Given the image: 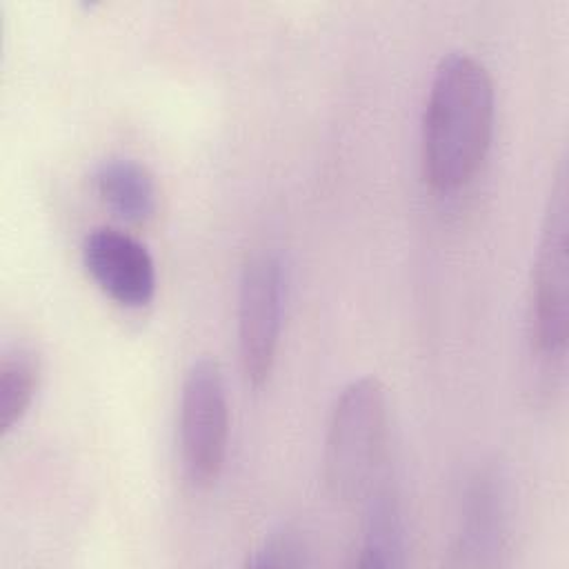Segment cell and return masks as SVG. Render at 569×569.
I'll return each mask as SVG.
<instances>
[{"instance_id": "cell-1", "label": "cell", "mask_w": 569, "mask_h": 569, "mask_svg": "<svg viewBox=\"0 0 569 569\" xmlns=\"http://www.w3.org/2000/svg\"><path fill=\"white\" fill-rule=\"evenodd\" d=\"M496 116L487 67L465 51L438 62L420 122L422 178L436 191H456L482 169Z\"/></svg>"}, {"instance_id": "cell-2", "label": "cell", "mask_w": 569, "mask_h": 569, "mask_svg": "<svg viewBox=\"0 0 569 569\" xmlns=\"http://www.w3.org/2000/svg\"><path fill=\"white\" fill-rule=\"evenodd\" d=\"M389 436V400L385 385L356 378L340 389L327 422L325 482L340 500L367 498L382 480Z\"/></svg>"}, {"instance_id": "cell-3", "label": "cell", "mask_w": 569, "mask_h": 569, "mask_svg": "<svg viewBox=\"0 0 569 569\" xmlns=\"http://www.w3.org/2000/svg\"><path fill=\"white\" fill-rule=\"evenodd\" d=\"M567 171L560 164L545 209L529 287V345L542 367H562L569 336Z\"/></svg>"}, {"instance_id": "cell-4", "label": "cell", "mask_w": 569, "mask_h": 569, "mask_svg": "<svg viewBox=\"0 0 569 569\" xmlns=\"http://www.w3.org/2000/svg\"><path fill=\"white\" fill-rule=\"evenodd\" d=\"M180 458L196 487L218 480L229 445V400L216 360L198 358L184 373L180 389Z\"/></svg>"}, {"instance_id": "cell-5", "label": "cell", "mask_w": 569, "mask_h": 569, "mask_svg": "<svg viewBox=\"0 0 569 569\" xmlns=\"http://www.w3.org/2000/svg\"><path fill=\"white\" fill-rule=\"evenodd\" d=\"M282 313V262L269 251H258L247 258L238 287V351L244 378L253 387L264 385L273 371Z\"/></svg>"}, {"instance_id": "cell-6", "label": "cell", "mask_w": 569, "mask_h": 569, "mask_svg": "<svg viewBox=\"0 0 569 569\" xmlns=\"http://www.w3.org/2000/svg\"><path fill=\"white\" fill-rule=\"evenodd\" d=\"M80 253L91 280L120 307L142 309L153 300L156 264L138 238L98 227L84 236Z\"/></svg>"}, {"instance_id": "cell-7", "label": "cell", "mask_w": 569, "mask_h": 569, "mask_svg": "<svg viewBox=\"0 0 569 569\" xmlns=\"http://www.w3.org/2000/svg\"><path fill=\"white\" fill-rule=\"evenodd\" d=\"M509 540L507 487L493 471H482L469 485L456 540V562L471 567L498 565Z\"/></svg>"}, {"instance_id": "cell-8", "label": "cell", "mask_w": 569, "mask_h": 569, "mask_svg": "<svg viewBox=\"0 0 569 569\" xmlns=\"http://www.w3.org/2000/svg\"><path fill=\"white\" fill-rule=\"evenodd\" d=\"M405 549L407 533L398 496L380 480L367 493V518L356 565L362 569L400 567L405 565Z\"/></svg>"}, {"instance_id": "cell-9", "label": "cell", "mask_w": 569, "mask_h": 569, "mask_svg": "<svg viewBox=\"0 0 569 569\" xmlns=\"http://www.w3.org/2000/svg\"><path fill=\"white\" fill-rule=\"evenodd\" d=\"M93 184L100 200L129 222H144L153 216L158 191L149 169L131 158H109L98 164Z\"/></svg>"}, {"instance_id": "cell-10", "label": "cell", "mask_w": 569, "mask_h": 569, "mask_svg": "<svg viewBox=\"0 0 569 569\" xmlns=\"http://www.w3.org/2000/svg\"><path fill=\"white\" fill-rule=\"evenodd\" d=\"M38 358L24 347H11L0 360V433L9 436L11 429L29 411L38 389Z\"/></svg>"}, {"instance_id": "cell-11", "label": "cell", "mask_w": 569, "mask_h": 569, "mask_svg": "<svg viewBox=\"0 0 569 569\" xmlns=\"http://www.w3.org/2000/svg\"><path fill=\"white\" fill-rule=\"evenodd\" d=\"M247 565L256 569L309 567L313 565V558L307 538L298 529L284 525L264 536V540L253 549L251 558H247Z\"/></svg>"}]
</instances>
